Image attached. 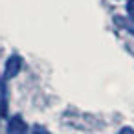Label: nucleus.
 Masks as SVG:
<instances>
[{
	"mask_svg": "<svg viewBox=\"0 0 134 134\" xmlns=\"http://www.w3.org/2000/svg\"><path fill=\"white\" fill-rule=\"evenodd\" d=\"M22 70V57L20 55H9L4 66V79H13Z\"/></svg>",
	"mask_w": 134,
	"mask_h": 134,
	"instance_id": "1",
	"label": "nucleus"
},
{
	"mask_svg": "<svg viewBox=\"0 0 134 134\" xmlns=\"http://www.w3.org/2000/svg\"><path fill=\"white\" fill-rule=\"evenodd\" d=\"M28 130V125L24 123V119L20 116H13L8 123V132L9 134H22Z\"/></svg>",
	"mask_w": 134,
	"mask_h": 134,
	"instance_id": "2",
	"label": "nucleus"
},
{
	"mask_svg": "<svg viewBox=\"0 0 134 134\" xmlns=\"http://www.w3.org/2000/svg\"><path fill=\"white\" fill-rule=\"evenodd\" d=\"M8 112V99H6V85L4 79L0 81V116H6Z\"/></svg>",
	"mask_w": 134,
	"mask_h": 134,
	"instance_id": "3",
	"label": "nucleus"
},
{
	"mask_svg": "<svg viewBox=\"0 0 134 134\" xmlns=\"http://www.w3.org/2000/svg\"><path fill=\"white\" fill-rule=\"evenodd\" d=\"M127 13H129V19L134 22V0H129L127 2Z\"/></svg>",
	"mask_w": 134,
	"mask_h": 134,
	"instance_id": "4",
	"label": "nucleus"
}]
</instances>
